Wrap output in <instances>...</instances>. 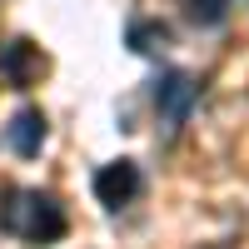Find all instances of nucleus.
Segmentation results:
<instances>
[{
  "instance_id": "obj_3",
  "label": "nucleus",
  "mask_w": 249,
  "mask_h": 249,
  "mask_svg": "<svg viewBox=\"0 0 249 249\" xmlns=\"http://www.w3.org/2000/svg\"><path fill=\"white\" fill-rule=\"evenodd\" d=\"M140 195V164L135 160H115L105 170H95V199L105 204V210H120V204H130Z\"/></svg>"
},
{
  "instance_id": "obj_5",
  "label": "nucleus",
  "mask_w": 249,
  "mask_h": 249,
  "mask_svg": "<svg viewBox=\"0 0 249 249\" xmlns=\"http://www.w3.org/2000/svg\"><path fill=\"white\" fill-rule=\"evenodd\" d=\"M5 140H10V150H15L20 160H35L40 144H45V115H40V110H20V115L5 124Z\"/></svg>"
},
{
  "instance_id": "obj_7",
  "label": "nucleus",
  "mask_w": 249,
  "mask_h": 249,
  "mask_svg": "<svg viewBox=\"0 0 249 249\" xmlns=\"http://www.w3.org/2000/svg\"><path fill=\"white\" fill-rule=\"evenodd\" d=\"M190 15L199 25H219V20L230 15V0H190Z\"/></svg>"
},
{
  "instance_id": "obj_1",
  "label": "nucleus",
  "mask_w": 249,
  "mask_h": 249,
  "mask_svg": "<svg viewBox=\"0 0 249 249\" xmlns=\"http://www.w3.org/2000/svg\"><path fill=\"white\" fill-rule=\"evenodd\" d=\"M0 224H5L10 234L30 239V244H55L65 234V210H60L50 195H40V190H15L5 214H0Z\"/></svg>"
},
{
  "instance_id": "obj_6",
  "label": "nucleus",
  "mask_w": 249,
  "mask_h": 249,
  "mask_svg": "<svg viewBox=\"0 0 249 249\" xmlns=\"http://www.w3.org/2000/svg\"><path fill=\"white\" fill-rule=\"evenodd\" d=\"M164 45H170V25H160V20H135V25H130V50L160 55Z\"/></svg>"
},
{
  "instance_id": "obj_4",
  "label": "nucleus",
  "mask_w": 249,
  "mask_h": 249,
  "mask_svg": "<svg viewBox=\"0 0 249 249\" xmlns=\"http://www.w3.org/2000/svg\"><path fill=\"white\" fill-rule=\"evenodd\" d=\"M40 70H45V55H40L35 40H10V45L0 50V75H5L10 85H20V90L35 85Z\"/></svg>"
},
{
  "instance_id": "obj_2",
  "label": "nucleus",
  "mask_w": 249,
  "mask_h": 249,
  "mask_svg": "<svg viewBox=\"0 0 249 249\" xmlns=\"http://www.w3.org/2000/svg\"><path fill=\"white\" fill-rule=\"evenodd\" d=\"M195 100H199V85H195V75L175 70V75H164V80H160V90H155V110H160V124H164V135H175L179 124L190 120Z\"/></svg>"
}]
</instances>
